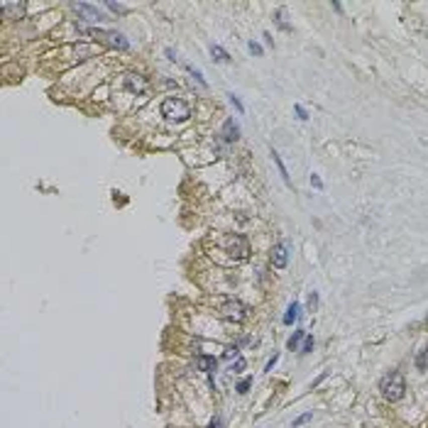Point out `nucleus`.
<instances>
[{
	"mask_svg": "<svg viewBox=\"0 0 428 428\" xmlns=\"http://www.w3.org/2000/svg\"><path fill=\"white\" fill-rule=\"evenodd\" d=\"M296 113H298V118H301V120H308V115H306V111H303L301 105H296Z\"/></svg>",
	"mask_w": 428,
	"mask_h": 428,
	"instance_id": "393cba45",
	"label": "nucleus"
},
{
	"mask_svg": "<svg viewBox=\"0 0 428 428\" xmlns=\"http://www.w3.org/2000/svg\"><path fill=\"white\" fill-rule=\"evenodd\" d=\"M125 86H128L130 91H135V93H142V91L147 88V81H145L140 74H128L125 76Z\"/></svg>",
	"mask_w": 428,
	"mask_h": 428,
	"instance_id": "0eeeda50",
	"label": "nucleus"
},
{
	"mask_svg": "<svg viewBox=\"0 0 428 428\" xmlns=\"http://www.w3.org/2000/svg\"><path fill=\"white\" fill-rule=\"evenodd\" d=\"M303 338H306V333H303V331H296V333L291 335V340H289V348H291V350H296L298 343H301Z\"/></svg>",
	"mask_w": 428,
	"mask_h": 428,
	"instance_id": "2eb2a0df",
	"label": "nucleus"
},
{
	"mask_svg": "<svg viewBox=\"0 0 428 428\" xmlns=\"http://www.w3.org/2000/svg\"><path fill=\"white\" fill-rule=\"evenodd\" d=\"M311 181H313V186H316V188H320V186H323V184H320V179H318L316 174H313V176H311Z\"/></svg>",
	"mask_w": 428,
	"mask_h": 428,
	"instance_id": "a878e982",
	"label": "nucleus"
},
{
	"mask_svg": "<svg viewBox=\"0 0 428 428\" xmlns=\"http://www.w3.org/2000/svg\"><path fill=\"white\" fill-rule=\"evenodd\" d=\"M162 115H164L167 120H176V123H181V120H186L188 115H191V108H188L181 98L169 95V98H164V103H162Z\"/></svg>",
	"mask_w": 428,
	"mask_h": 428,
	"instance_id": "f03ea898",
	"label": "nucleus"
},
{
	"mask_svg": "<svg viewBox=\"0 0 428 428\" xmlns=\"http://www.w3.org/2000/svg\"><path fill=\"white\" fill-rule=\"evenodd\" d=\"M98 39H103L105 44H111V47H118V49H128L130 47V42L123 37V35H118V32H103V30H95L93 32Z\"/></svg>",
	"mask_w": 428,
	"mask_h": 428,
	"instance_id": "39448f33",
	"label": "nucleus"
},
{
	"mask_svg": "<svg viewBox=\"0 0 428 428\" xmlns=\"http://www.w3.org/2000/svg\"><path fill=\"white\" fill-rule=\"evenodd\" d=\"M242 370H245V360L238 357V360H235V372H242Z\"/></svg>",
	"mask_w": 428,
	"mask_h": 428,
	"instance_id": "5701e85b",
	"label": "nucleus"
},
{
	"mask_svg": "<svg viewBox=\"0 0 428 428\" xmlns=\"http://www.w3.org/2000/svg\"><path fill=\"white\" fill-rule=\"evenodd\" d=\"M250 52H255V54H262V47H260V44H255V42H250Z\"/></svg>",
	"mask_w": 428,
	"mask_h": 428,
	"instance_id": "b1692460",
	"label": "nucleus"
},
{
	"mask_svg": "<svg viewBox=\"0 0 428 428\" xmlns=\"http://www.w3.org/2000/svg\"><path fill=\"white\" fill-rule=\"evenodd\" d=\"M198 367H201L203 372H213V370H216V360H213V357H201V360H198Z\"/></svg>",
	"mask_w": 428,
	"mask_h": 428,
	"instance_id": "4468645a",
	"label": "nucleus"
},
{
	"mask_svg": "<svg viewBox=\"0 0 428 428\" xmlns=\"http://www.w3.org/2000/svg\"><path fill=\"white\" fill-rule=\"evenodd\" d=\"M105 5H108L111 10H115V13H123V10H125V8H123L120 3H105Z\"/></svg>",
	"mask_w": 428,
	"mask_h": 428,
	"instance_id": "412c9836",
	"label": "nucleus"
},
{
	"mask_svg": "<svg viewBox=\"0 0 428 428\" xmlns=\"http://www.w3.org/2000/svg\"><path fill=\"white\" fill-rule=\"evenodd\" d=\"M272 159L277 162V167H279V174H281V179H284V184H289V174H286V167H284V162H281V157L272 149Z\"/></svg>",
	"mask_w": 428,
	"mask_h": 428,
	"instance_id": "f8f14e48",
	"label": "nucleus"
},
{
	"mask_svg": "<svg viewBox=\"0 0 428 428\" xmlns=\"http://www.w3.org/2000/svg\"><path fill=\"white\" fill-rule=\"evenodd\" d=\"M238 357H240L238 348H228V350H225V360H238Z\"/></svg>",
	"mask_w": 428,
	"mask_h": 428,
	"instance_id": "f3484780",
	"label": "nucleus"
},
{
	"mask_svg": "<svg viewBox=\"0 0 428 428\" xmlns=\"http://www.w3.org/2000/svg\"><path fill=\"white\" fill-rule=\"evenodd\" d=\"M306 421H311V413H303V416H298L296 421H294V426H301V423H306Z\"/></svg>",
	"mask_w": 428,
	"mask_h": 428,
	"instance_id": "aec40b11",
	"label": "nucleus"
},
{
	"mask_svg": "<svg viewBox=\"0 0 428 428\" xmlns=\"http://www.w3.org/2000/svg\"><path fill=\"white\" fill-rule=\"evenodd\" d=\"M313 350V338H306V343H303V350L301 353H311Z\"/></svg>",
	"mask_w": 428,
	"mask_h": 428,
	"instance_id": "6ab92c4d",
	"label": "nucleus"
},
{
	"mask_svg": "<svg viewBox=\"0 0 428 428\" xmlns=\"http://www.w3.org/2000/svg\"><path fill=\"white\" fill-rule=\"evenodd\" d=\"M76 10H78V13H83V15H86V20H103V18H100V13L95 10L93 5H86V3H78V5H76Z\"/></svg>",
	"mask_w": 428,
	"mask_h": 428,
	"instance_id": "9d476101",
	"label": "nucleus"
},
{
	"mask_svg": "<svg viewBox=\"0 0 428 428\" xmlns=\"http://www.w3.org/2000/svg\"><path fill=\"white\" fill-rule=\"evenodd\" d=\"M221 316L228 318V320H235V323H240V320H245L247 311H245V306H242L240 301H225L223 306H221Z\"/></svg>",
	"mask_w": 428,
	"mask_h": 428,
	"instance_id": "20e7f679",
	"label": "nucleus"
},
{
	"mask_svg": "<svg viewBox=\"0 0 428 428\" xmlns=\"http://www.w3.org/2000/svg\"><path fill=\"white\" fill-rule=\"evenodd\" d=\"M230 100L235 103V108H238V111H240V113L245 111V108H242V103H240V98H238V95H233V93H230Z\"/></svg>",
	"mask_w": 428,
	"mask_h": 428,
	"instance_id": "4be33fe9",
	"label": "nucleus"
},
{
	"mask_svg": "<svg viewBox=\"0 0 428 428\" xmlns=\"http://www.w3.org/2000/svg\"><path fill=\"white\" fill-rule=\"evenodd\" d=\"M416 367H418L421 372H426V370H428V345L416 355Z\"/></svg>",
	"mask_w": 428,
	"mask_h": 428,
	"instance_id": "9b49d317",
	"label": "nucleus"
},
{
	"mask_svg": "<svg viewBox=\"0 0 428 428\" xmlns=\"http://www.w3.org/2000/svg\"><path fill=\"white\" fill-rule=\"evenodd\" d=\"M223 132H225V140H228V142H235V140L240 137V130H238V125H235L233 120H225Z\"/></svg>",
	"mask_w": 428,
	"mask_h": 428,
	"instance_id": "1a4fd4ad",
	"label": "nucleus"
},
{
	"mask_svg": "<svg viewBox=\"0 0 428 428\" xmlns=\"http://www.w3.org/2000/svg\"><path fill=\"white\" fill-rule=\"evenodd\" d=\"M3 13L8 18H22L25 15V3H3Z\"/></svg>",
	"mask_w": 428,
	"mask_h": 428,
	"instance_id": "6e6552de",
	"label": "nucleus"
},
{
	"mask_svg": "<svg viewBox=\"0 0 428 428\" xmlns=\"http://www.w3.org/2000/svg\"><path fill=\"white\" fill-rule=\"evenodd\" d=\"M296 316H298V303H291V306H289V311H286V316H284V323H286V326H291V323L296 320Z\"/></svg>",
	"mask_w": 428,
	"mask_h": 428,
	"instance_id": "ddd939ff",
	"label": "nucleus"
},
{
	"mask_svg": "<svg viewBox=\"0 0 428 428\" xmlns=\"http://www.w3.org/2000/svg\"><path fill=\"white\" fill-rule=\"evenodd\" d=\"M379 389H382V396L387 401H399L406 391V382H404V374L401 372H389L382 377L379 382Z\"/></svg>",
	"mask_w": 428,
	"mask_h": 428,
	"instance_id": "f257e3e1",
	"label": "nucleus"
},
{
	"mask_svg": "<svg viewBox=\"0 0 428 428\" xmlns=\"http://www.w3.org/2000/svg\"><path fill=\"white\" fill-rule=\"evenodd\" d=\"M221 426H223V421H221V418H216V421H213L208 428H221Z\"/></svg>",
	"mask_w": 428,
	"mask_h": 428,
	"instance_id": "bb28decb",
	"label": "nucleus"
},
{
	"mask_svg": "<svg viewBox=\"0 0 428 428\" xmlns=\"http://www.w3.org/2000/svg\"><path fill=\"white\" fill-rule=\"evenodd\" d=\"M225 252L233 260H247L250 257V242L242 235H228L225 238Z\"/></svg>",
	"mask_w": 428,
	"mask_h": 428,
	"instance_id": "7ed1b4c3",
	"label": "nucleus"
},
{
	"mask_svg": "<svg viewBox=\"0 0 428 428\" xmlns=\"http://www.w3.org/2000/svg\"><path fill=\"white\" fill-rule=\"evenodd\" d=\"M286 262H289L286 242H281V245H277V247H272V264H274L277 269H284V267H286Z\"/></svg>",
	"mask_w": 428,
	"mask_h": 428,
	"instance_id": "423d86ee",
	"label": "nucleus"
},
{
	"mask_svg": "<svg viewBox=\"0 0 428 428\" xmlns=\"http://www.w3.org/2000/svg\"><path fill=\"white\" fill-rule=\"evenodd\" d=\"M210 52H213V56H216L218 61H230V56L225 54V49H221L218 44H213V49H210Z\"/></svg>",
	"mask_w": 428,
	"mask_h": 428,
	"instance_id": "dca6fc26",
	"label": "nucleus"
},
{
	"mask_svg": "<svg viewBox=\"0 0 428 428\" xmlns=\"http://www.w3.org/2000/svg\"><path fill=\"white\" fill-rule=\"evenodd\" d=\"M250 384H252V379H242L240 384H238V391H240V394H245V391H247V387H250Z\"/></svg>",
	"mask_w": 428,
	"mask_h": 428,
	"instance_id": "a211bd4d",
	"label": "nucleus"
}]
</instances>
